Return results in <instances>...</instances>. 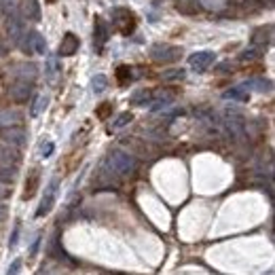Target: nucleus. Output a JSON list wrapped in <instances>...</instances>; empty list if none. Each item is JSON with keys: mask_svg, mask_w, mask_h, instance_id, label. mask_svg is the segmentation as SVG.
<instances>
[{"mask_svg": "<svg viewBox=\"0 0 275 275\" xmlns=\"http://www.w3.org/2000/svg\"><path fill=\"white\" fill-rule=\"evenodd\" d=\"M5 214H7V208H5V206H0V220L5 218Z\"/></svg>", "mask_w": 275, "mask_h": 275, "instance_id": "7c9ffc66", "label": "nucleus"}, {"mask_svg": "<svg viewBox=\"0 0 275 275\" xmlns=\"http://www.w3.org/2000/svg\"><path fill=\"white\" fill-rule=\"evenodd\" d=\"M271 41V28L267 30V34H265V28H260L258 32H254V36H252V43L254 45H265V43H269Z\"/></svg>", "mask_w": 275, "mask_h": 275, "instance_id": "aec40b11", "label": "nucleus"}, {"mask_svg": "<svg viewBox=\"0 0 275 275\" xmlns=\"http://www.w3.org/2000/svg\"><path fill=\"white\" fill-rule=\"evenodd\" d=\"M108 43V23L102 17H95L93 21V45L95 49H102V47Z\"/></svg>", "mask_w": 275, "mask_h": 275, "instance_id": "39448f33", "label": "nucleus"}, {"mask_svg": "<svg viewBox=\"0 0 275 275\" xmlns=\"http://www.w3.org/2000/svg\"><path fill=\"white\" fill-rule=\"evenodd\" d=\"M7 195V188H5V184H0V197H5Z\"/></svg>", "mask_w": 275, "mask_h": 275, "instance_id": "2f4dec72", "label": "nucleus"}, {"mask_svg": "<svg viewBox=\"0 0 275 275\" xmlns=\"http://www.w3.org/2000/svg\"><path fill=\"white\" fill-rule=\"evenodd\" d=\"M110 172L114 174H131L136 170V159L129 157L127 152H121V150H114L110 154Z\"/></svg>", "mask_w": 275, "mask_h": 275, "instance_id": "f03ea898", "label": "nucleus"}, {"mask_svg": "<svg viewBox=\"0 0 275 275\" xmlns=\"http://www.w3.org/2000/svg\"><path fill=\"white\" fill-rule=\"evenodd\" d=\"M176 9L184 15H195L199 11V0H176Z\"/></svg>", "mask_w": 275, "mask_h": 275, "instance_id": "f8f14e48", "label": "nucleus"}, {"mask_svg": "<svg viewBox=\"0 0 275 275\" xmlns=\"http://www.w3.org/2000/svg\"><path fill=\"white\" fill-rule=\"evenodd\" d=\"M19 121H21L19 112H11V110H5V112H0V125H5V127H11V125H17Z\"/></svg>", "mask_w": 275, "mask_h": 275, "instance_id": "4468645a", "label": "nucleus"}, {"mask_svg": "<svg viewBox=\"0 0 275 275\" xmlns=\"http://www.w3.org/2000/svg\"><path fill=\"white\" fill-rule=\"evenodd\" d=\"M17 237H19V224H15V229H13V237L9 239V248H15V246H17Z\"/></svg>", "mask_w": 275, "mask_h": 275, "instance_id": "c85d7f7f", "label": "nucleus"}, {"mask_svg": "<svg viewBox=\"0 0 275 275\" xmlns=\"http://www.w3.org/2000/svg\"><path fill=\"white\" fill-rule=\"evenodd\" d=\"M131 119H134V116H131L129 112H123V114H121V116H119V119H116V121L112 123L110 131H112V129H121V127H125V125H127V123L131 121Z\"/></svg>", "mask_w": 275, "mask_h": 275, "instance_id": "4be33fe9", "label": "nucleus"}, {"mask_svg": "<svg viewBox=\"0 0 275 275\" xmlns=\"http://www.w3.org/2000/svg\"><path fill=\"white\" fill-rule=\"evenodd\" d=\"M53 148H55L53 142H47V144H43V146H41V154H43L45 159H47V157H51V154H53Z\"/></svg>", "mask_w": 275, "mask_h": 275, "instance_id": "bb28decb", "label": "nucleus"}, {"mask_svg": "<svg viewBox=\"0 0 275 275\" xmlns=\"http://www.w3.org/2000/svg\"><path fill=\"white\" fill-rule=\"evenodd\" d=\"M112 23L119 28V32H121L123 36H129V34L136 30V15L125 7H116L112 11Z\"/></svg>", "mask_w": 275, "mask_h": 275, "instance_id": "f257e3e1", "label": "nucleus"}, {"mask_svg": "<svg viewBox=\"0 0 275 275\" xmlns=\"http://www.w3.org/2000/svg\"><path fill=\"white\" fill-rule=\"evenodd\" d=\"M184 78V70H170L163 74V81H182Z\"/></svg>", "mask_w": 275, "mask_h": 275, "instance_id": "b1692460", "label": "nucleus"}, {"mask_svg": "<svg viewBox=\"0 0 275 275\" xmlns=\"http://www.w3.org/2000/svg\"><path fill=\"white\" fill-rule=\"evenodd\" d=\"M11 98H13L15 102H26L30 98V85L26 81L15 83V85L11 87Z\"/></svg>", "mask_w": 275, "mask_h": 275, "instance_id": "1a4fd4ad", "label": "nucleus"}, {"mask_svg": "<svg viewBox=\"0 0 275 275\" xmlns=\"http://www.w3.org/2000/svg\"><path fill=\"white\" fill-rule=\"evenodd\" d=\"M91 87L95 93H104L106 87H108V78H106L104 74H95L93 76V83H91Z\"/></svg>", "mask_w": 275, "mask_h": 275, "instance_id": "a211bd4d", "label": "nucleus"}, {"mask_svg": "<svg viewBox=\"0 0 275 275\" xmlns=\"http://www.w3.org/2000/svg\"><path fill=\"white\" fill-rule=\"evenodd\" d=\"M28 36L32 38V41H28V38H26V41H28V47H30V51H32V53H45V51H47L45 38L41 36L38 32H30Z\"/></svg>", "mask_w": 275, "mask_h": 275, "instance_id": "9b49d317", "label": "nucleus"}, {"mask_svg": "<svg viewBox=\"0 0 275 275\" xmlns=\"http://www.w3.org/2000/svg\"><path fill=\"white\" fill-rule=\"evenodd\" d=\"M78 47H81V41L74 36L72 32H68L66 36H64V41H62V45H59V55H62V57L74 55L78 51Z\"/></svg>", "mask_w": 275, "mask_h": 275, "instance_id": "0eeeda50", "label": "nucleus"}, {"mask_svg": "<svg viewBox=\"0 0 275 275\" xmlns=\"http://www.w3.org/2000/svg\"><path fill=\"white\" fill-rule=\"evenodd\" d=\"M224 98L226 100H239V102H246L248 100V93L242 89V87H233V89H229L224 93Z\"/></svg>", "mask_w": 275, "mask_h": 275, "instance_id": "6ab92c4d", "label": "nucleus"}, {"mask_svg": "<svg viewBox=\"0 0 275 275\" xmlns=\"http://www.w3.org/2000/svg\"><path fill=\"white\" fill-rule=\"evenodd\" d=\"M21 30H23V23H21L19 15L11 13V17H9V32H11V36L15 38V43L21 38Z\"/></svg>", "mask_w": 275, "mask_h": 275, "instance_id": "ddd939ff", "label": "nucleus"}, {"mask_svg": "<svg viewBox=\"0 0 275 275\" xmlns=\"http://www.w3.org/2000/svg\"><path fill=\"white\" fill-rule=\"evenodd\" d=\"M5 140L9 142V144H13V146H21L23 142H26V131L11 127V129L5 131Z\"/></svg>", "mask_w": 275, "mask_h": 275, "instance_id": "9d476101", "label": "nucleus"}, {"mask_svg": "<svg viewBox=\"0 0 275 275\" xmlns=\"http://www.w3.org/2000/svg\"><path fill=\"white\" fill-rule=\"evenodd\" d=\"M36 188H38V172H32L30 180L26 182V193H23V199L34 197V193H36Z\"/></svg>", "mask_w": 275, "mask_h": 275, "instance_id": "dca6fc26", "label": "nucleus"}, {"mask_svg": "<svg viewBox=\"0 0 275 275\" xmlns=\"http://www.w3.org/2000/svg\"><path fill=\"white\" fill-rule=\"evenodd\" d=\"M180 55H182V49L172 45H154L150 49V57L154 62H163V64H172L176 59H180Z\"/></svg>", "mask_w": 275, "mask_h": 275, "instance_id": "7ed1b4c3", "label": "nucleus"}, {"mask_svg": "<svg viewBox=\"0 0 275 275\" xmlns=\"http://www.w3.org/2000/svg\"><path fill=\"white\" fill-rule=\"evenodd\" d=\"M13 180V170L11 167H0V184Z\"/></svg>", "mask_w": 275, "mask_h": 275, "instance_id": "393cba45", "label": "nucleus"}, {"mask_svg": "<svg viewBox=\"0 0 275 275\" xmlns=\"http://www.w3.org/2000/svg\"><path fill=\"white\" fill-rule=\"evenodd\" d=\"M214 59H216V55H214L212 51H199V53H193L188 57V64L195 72H206V70L214 64Z\"/></svg>", "mask_w": 275, "mask_h": 275, "instance_id": "20e7f679", "label": "nucleus"}, {"mask_svg": "<svg viewBox=\"0 0 275 275\" xmlns=\"http://www.w3.org/2000/svg\"><path fill=\"white\" fill-rule=\"evenodd\" d=\"M47 104H49V98H47V95H36V100H34V104H32V116H38L47 108Z\"/></svg>", "mask_w": 275, "mask_h": 275, "instance_id": "f3484780", "label": "nucleus"}, {"mask_svg": "<svg viewBox=\"0 0 275 275\" xmlns=\"http://www.w3.org/2000/svg\"><path fill=\"white\" fill-rule=\"evenodd\" d=\"M19 271H21V258H15L13 262H11L7 275H19Z\"/></svg>", "mask_w": 275, "mask_h": 275, "instance_id": "a878e982", "label": "nucleus"}, {"mask_svg": "<svg viewBox=\"0 0 275 275\" xmlns=\"http://www.w3.org/2000/svg\"><path fill=\"white\" fill-rule=\"evenodd\" d=\"M55 74H57V59L51 55L49 62H47V76H49V81H53Z\"/></svg>", "mask_w": 275, "mask_h": 275, "instance_id": "5701e85b", "label": "nucleus"}, {"mask_svg": "<svg viewBox=\"0 0 275 275\" xmlns=\"http://www.w3.org/2000/svg\"><path fill=\"white\" fill-rule=\"evenodd\" d=\"M256 55H258V51H256V49H248V51H244V53H242V59L246 62V59H254Z\"/></svg>", "mask_w": 275, "mask_h": 275, "instance_id": "c756f323", "label": "nucleus"}, {"mask_svg": "<svg viewBox=\"0 0 275 275\" xmlns=\"http://www.w3.org/2000/svg\"><path fill=\"white\" fill-rule=\"evenodd\" d=\"M116 81L121 83V85H127V81H131V70H129V66H119V68H116Z\"/></svg>", "mask_w": 275, "mask_h": 275, "instance_id": "412c9836", "label": "nucleus"}, {"mask_svg": "<svg viewBox=\"0 0 275 275\" xmlns=\"http://www.w3.org/2000/svg\"><path fill=\"white\" fill-rule=\"evenodd\" d=\"M110 110H112V104L106 102V104H102L100 108H98V116H100V119H106V116H108V112H110Z\"/></svg>", "mask_w": 275, "mask_h": 275, "instance_id": "cd10ccee", "label": "nucleus"}, {"mask_svg": "<svg viewBox=\"0 0 275 275\" xmlns=\"http://www.w3.org/2000/svg\"><path fill=\"white\" fill-rule=\"evenodd\" d=\"M150 100H152V91H148V89H140V91L134 93V98H131V104H134V106H144V104L150 102Z\"/></svg>", "mask_w": 275, "mask_h": 275, "instance_id": "2eb2a0df", "label": "nucleus"}, {"mask_svg": "<svg viewBox=\"0 0 275 275\" xmlns=\"http://www.w3.org/2000/svg\"><path fill=\"white\" fill-rule=\"evenodd\" d=\"M55 190H57V180H53V182L49 184V188H47L45 199L41 201V206H38V210H36V216H38V218H43L45 214H49V212H51L53 203H55Z\"/></svg>", "mask_w": 275, "mask_h": 275, "instance_id": "423d86ee", "label": "nucleus"}, {"mask_svg": "<svg viewBox=\"0 0 275 275\" xmlns=\"http://www.w3.org/2000/svg\"><path fill=\"white\" fill-rule=\"evenodd\" d=\"M19 11H21V15L26 17V19H41V5H38V0H21V5H19Z\"/></svg>", "mask_w": 275, "mask_h": 275, "instance_id": "6e6552de", "label": "nucleus"}]
</instances>
